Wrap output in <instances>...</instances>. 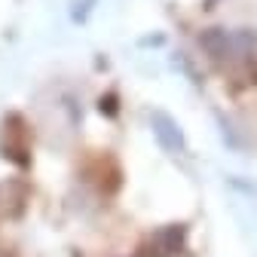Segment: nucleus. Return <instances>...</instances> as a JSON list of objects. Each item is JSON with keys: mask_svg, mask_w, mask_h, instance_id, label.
<instances>
[{"mask_svg": "<svg viewBox=\"0 0 257 257\" xmlns=\"http://www.w3.org/2000/svg\"><path fill=\"white\" fill-rule=\"evenodd\" d=\"M153 132H156L159 141H163V147L172 150V153L184 147V138H181V132H178V125H175L166 113H153Z\"/></svg>", "mask_w": 257, "mask_h": 257, "instance_id": "obj_1", "label": "nucleus"}]
</instances>
